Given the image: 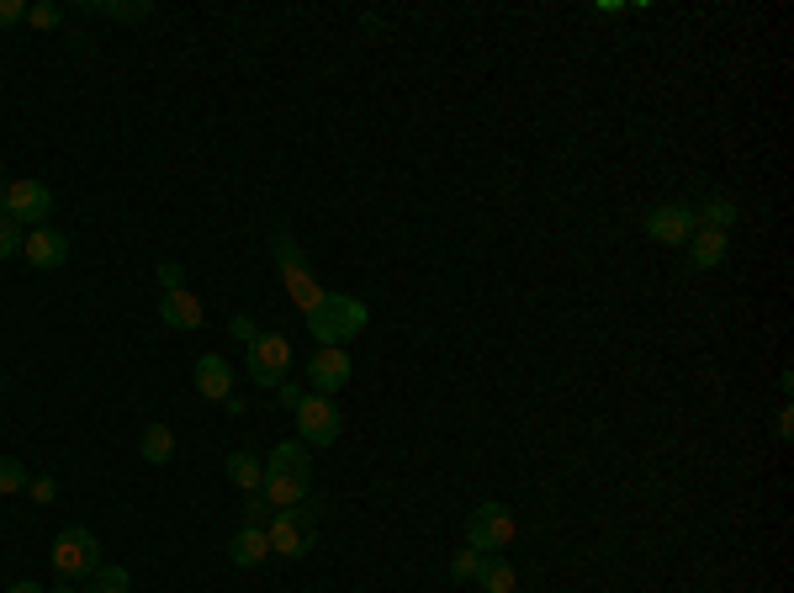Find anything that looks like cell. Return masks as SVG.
<instances>
[{
    "label": "cell",
    "mask_w": 794,
    "mask_h": 593,
    "mask_svg": "<svg viewBox=\"0 0 794 593\" xmlns=\"http://www.w3.org/2000/svg\"><path fill=\"white\" fill-rule=\"evenodd\" d=\"M96 17H112V22H148L154 6H148V0H96Z\"/></svg>",
    "instance_id": "22"
},
{
    "label": "cell",
    "mask_w": 794,
    "mask_h": 593,
    "mask_svg": "<svg viewBox=\"0 0 794 593\" xmlns=\"http://www.w3.org/2000/svg\"><path fill=\"white\" fill-rule=\"evenodd\" d=\"M291 413H297V440H302L308 451H318V446H334L339 429H344L339 403H334V398H318V392H308V398L291 408Z\"/></svg>",
    "instance_id": "8"
},
{
    "label": "cell",
    "mask_w": 794,
    "mask_h": 593,
    "mask_svg": "<svg viewBox=\"0 0 794 593\" xmlns=\"http://www.w3.org/2000/svg\"><path fill=\"white\" fill-rule=\"evenodd\" d=\"M694 213H699V228H721V234L736 223V217H742L731 196H710V202H704V207H694Z\"/></svg>",
    "instance_id": "21"
},
{
    "label": "cell",
    "mask_w": 794,
    "mask_h": 593,
    "mask_svg": "<svg viewBox=\"0 0 794 593\" xmlns=\"http://www.w3.org/2000/svg\"><path fill=\"white\" fill-rule=\"evenodd\" d=\"M49 562H53V572H59L64 583H74V577H85V572L101 568V541L85 530V524H70V530H59V535H53Z\"/></svg>",
    "instance_id": "3"
},
{
    "label": "cell",
    "mask_w": 794,
    "mask_h": 593,
    "mask_svg": "<svg viewBox=\"0 0 794 593\" xmlns=\"http://www.w3.org/2000/svg\"><path fill=\"white\" fill-rule=\"evenodd\" d=\"M0 593H6V589H0Z\"/></svg>",
    "instance_id": "37"
},
{
    "label": "cell",
    "mask_w": 794,
    "mask_h": 593,
    "mask_svg": "<svg viewBox=\"0 0 794 593\" xmlns=\"http://www.w3.org/2000/svg\"><path fill=\"white\" fill-rule=\"evenodd\" d=\"M154 276H159V286H165V292H181V286H186V270H181L175 260H159V270H154Z\"/></svg>",
    "instance_id": "29"
},
{
    "label": "cell",
    "mask_w": 794,
    "mask_h": 593,
    "mask_svg": "<svg viewBox=\"0 0 794 593\" xmlns=\"http://www.w3.org/2000/svg\"><path fill=\"white\" fill-rule=\"evenodd\" d=\"M265 535H270V556H287V562H302L313 551V499L302 509H287V514H270L265 520Z\"/></svg>",
    "instance_id": "7"
},
{
    "label": "cell",
    "mask_w": 794,
    "mask_h": 593,
    "mask_svg": "<svg viewBox=\"0 0 794 593\" xmlns=\"http://www.w3.org/2000/svg\"><path fill=\"white\" fill-rule=\"evenodd\" d=\"M477 583H482V593H514L519 589V572L508 568V556H482Z\"/></svg>",
    "instance_id": "19"
},
{
    "label": "cell",
    "mask_w": 794,
    "mask_h": 593,
    "mask_svg": "<svg viewBox=\"0 0 794 593\" xmlns=\"http://www.w3.org/2000/svg\"><path fill=\"white\" fill-rule=\"evenodd\" d=\"M27 22V0H0V27Z\"/></svg>",
    "instance_id": "31"
},
{
    "label": "cell",
    "mask_w": 794,
    "mask_h": 593,
    "mask_svg": "<svg viewBox=\"0 0 794 593\" xmlns=\"http://www.w3.org/2000/svg\"><path fill=\"white\" fill-rule=\"evenodd\" d=\"M260 499L270 503V514H287V509H302V503L313 499V482H297V477H281V472H265Z\"/></svg>",
    "instance_id": "14"
},
{
    "label": "cell",
    "mask_w": 794,
    "mask_h": 593,
    "mask_svg": "<svg viewBox=\"0 0 794 593\" xmlns=\"http://www.w3.org/2000/svg\"><path fill=\"white\" fill-rule=\"evenodd\" d=\"M27 482H32L27 461H17V456H0V493H22Z\"/></svg>",
    "instance_id": "24"
},
{
    "label": "cell",
    "mask_w": 794,
    "mask_h": 593,
    "mask_svg": "<svg viewBox=\"0 0 794 593\" xmlns=\"http://www.w3.org/2000/svg\"><path fill=\"white\" fill-rule=\"evenodd\" d=\"M22 228H17V223H11V217L0 213V260H17V255H22Z\"/></svg>",
    "instance_id": "27"
},
{
    "label": "cell",
    "mask_w": 794,
    "mask_h": 593,
    "mask_svg": "<svg viewBox=\"0 0 794 593\" xmlns=\"http://www.w3.org/2000/svg\"><path fill=\"white\" fill-rule=\"evenodd\" d=\"M276 398H281V408H297V403H302V398H308V392H302V387H297V381L287 377V381H281V387H276Z\"/></svg>",
    "instance_id": "32"
},
{
    "label": "cell",
    "mask_w": 794,
    "mask_h": 593,
    "mask_svg": "<svg viewBox=\"0 0 794 593\" xmlns=\"http://www.w3.org/2000/svg\"><path fill=\"white\" fill-rule=\"evenodd\" d=\"M773 434H778V440H790V434H794V408H790V403L778 408V419H773Z\"/></svg>",
    "instance_id": "33"
},
{
    "label": "cell",
    "mask_w": 794,
    "mask_h": 593,
    "mask_svg": "<svg viewBox=\"0 0 794 593\" xmlns=\"http://www.w3.org/2000/svg\"><path fill=\"white\" fill-rule=\"evenodd\" d=\"M138 451H144L148 467H169V456H175V429H169V425H148L144 440H138Z\"/></svg>",
    "instance_id": "20"
},
{
    "label": "cell",
    "mask_w": 794,
    "mask_h": 593,
    "mask_svg": "<svg viewBox=\"0 0 794 593\" xmlns=\"http://www.w3.org/2000/svg\"><path fill=\"white\" fill-rule=\"evenodd\" d=\"M477 572H482V551L477 546H461L456 556H451V577H456V583H477Z\"/></svg>",
    "instance_id": "25"
},
{
    "label": "cell",
    "mask_w": 794,
    "mask_h": 593,
    "mask_svg": "<svg viewBox=\"0 0 794 593\" xmlns=\"http://www.w3.org/2000/svg\"><path fill=\"white\" fill-rule=\"evenodd\" d=\"M127 589H133L127 568H117V562H101V568L91 572V589H85V593H127Z\"/></svg>",
    "instance_id": "23"
},
{
    "label": "cell",
    "mask_w": 794,
    "mask_h": 593,
    "mask_svg": "<svg viewBox=\"0 0 794 593\" xmlns=\"http://www.w3.org/2000/svg\"><path fill=\"white\" fill-rule=\"evenodd\" d=\"M6 593H49V589H43V583H32V577H22V583H11Z\"/></svg>",
    "instance_id": "35"
},
{
    "label": "cell",
    "mask_w": 794,
    "mask_h": 593,
    "mask_svg": "<svg viewBox=\"0 0 794 593\" xmlns=\"http://www.w3.org/2000/svg\"><path fill=\"white\" fill-rule=\"evenodd\" d=\"M22 260L32 265V270H64L70 238L59 234V228H32V234L22 238Z\"/></svg>",
    "instance_id": "11"
},
{
    "label": "cell",
    "mask_w": 794,
    "mask_h": 593,
    "mask_svg": "<svg viewBox=\"0 0 794 593\" xmlns=\"http://www.w3.org/2000/svg\"><path fill=\"white\" fill-rule=\"evenodd\" d=\"M514 535H519V524H514V509L498 499H487L472 509V520H466V546H477L482 556H498V551L514 546Z\"/></svg>",
    "instance_id": "2"
},
{
    "label": "cell",
    "mask_w": 794,
    "mask_h": 593,
    "mask_svg": "<svg viewBox=\"0 0 794 593\" xmlns=\"http://www.w3.org/2000/svg\"><path fill=\"white\" fill-rule=\"evenodd\" d=\"M276 265H281V282H287V297L297 303L302 313H313L318 308V297L329 292V286L318 282L313 270H308V260H302V249H297V238L281 228L276 234Z\"/></svg>",
    "instance_id": "4"
},
{
    "label": "cell",
    "mask_w": 794,
    "mask_h": 593,
    "mask_svg": "<svg viewBox=\"0 0 794 593\" xmlns=\"http://www.w3.org/2000/svg\"><path fill=\"white\" fill-rule=\"evenodd\" d=\"M49 593H80V589H74V583H59V589H49Z\"/></svg>",
    "instance_id": "36"
},
{
    "label": "cell",
    "mask_w": 794,
    "mask_h": 593,
    "mask_svg": "<svg viewBox=\"0 0 794 593\" xmlns=\"http://www.w3.org/2000/svg\"><path fill=\"white\" fill-rule=\"evenodd\" d=\"M694 228H699V213L689 207V202H662V207L641 213V234H647L651 244H668V249L689 244Z\"/></svg>",
    "instance_id": "9"
},
{
    "label": "cell",
    "mask_w": 794,
    "mask_h": 593,
    "mask_svg": "<svg viewBox=\"0 0 794 593\" xmlns=\"http://www.w3.org/2000/svg\"><path fill=\"white\" fill-rule=\"evenodd\" d=\"M244 366H249V381H255V387H270V392H276V387L291 377V339L276 329H260L249 339V360H244Z\"/></svg>",
    "instance_id": "5"
},
{
    "label": "cell",
    "mask_w": 794,
    "mask_h": 593,
    "mask_svg": "<svg viewBox=\"0 0 794 593\" xmlns=\"http://www.w3.org/2000/svg\"><path fill=\"white\" fill-rule=\"evenodd\" d=\"M725 255H731V234H721V228H694V238H689L694 270H715Z\"/></svg>",
    "instance_id": "17"
},
{
    "label": "cell",
    "mask_w": 794,
    "mask_h": 593,
    "mask_svg": "<svg viewBox=\"0 0 794 593\" xmlns=\"http://www.w3.org/2000/svg\"><path fill=\"white\" fill-rule=\"evenodd\" d=\"M27 493H32V503H53L59 499V482H53V477H32V482H27Z\"/></svg>",
    "instance_id": "30"
},
{
    "label": "cell",
    "mask_w": 794,
    "mask_h": 593,
    "mask_svg": "<svg viewBox=\"0 0 794 593\" xmlns=\"http://www.w3.org/2000/svg\"><path fill=\"white\" fill-rule=\"evenodd\" d=\"M223 467H228V482H234V488H244V493H260V482H265V461H260V456L234 451Z\"/></svg>",
    "instance_id": "18"
},
{
    "label": "cell",
    "mask_w": 794,
    "mask_h": 593,
    "mask_svg": "<svg viewBox=\"0 0 794 593\" xmlns=\"http://www.w3.org/2000/svg\"><path fill=\"white\" fill-rule=\"evenodd\" d=\"M265 472H281V477H297V482H313V451L302 446V440H281L270 461H265Z\"/></svg>",
    "instance_id": "16"
},
{
    "label": "cell",
    "mask_w": 794,
    "mask_h": 593,
    "mask_svg": "<svg viewBox=\"0 0 794 593\" xmlns=\"http://www.w3.org/2000/svg\"><path fill=\"white\" fill-rule=\"evenodd\" d=\"M192 377H196V392H202L207 403H228V398H234V371H228V360L213 356V350H207V356H196Z\"/></svg>",
    "instance_id": "13"
},
{
    "label": "cell",
    "mask_w": 794,
    "mask_h": 593,
    "mask_svg": "<svg viewBox=\"0 0 794 593\" xmlns=\"http://www.w3.org/2000/svg\"><path fill=\"white\" fill-rule=\"evenodd\" d=\"M0 213L11 217L17 228H49V213H53V191L43 181H6L0 186Z\"/></svg>",
    "instance_id": "6"
},
{
    "label": "cell",
    "mask_w": 794,
    "mask_h": 593,
    "mask_svg": "<svg viewBox=\"0 0 794 593\" xmlns=\"http://www.w3.org/2000/svg\"><path fill=\"white\" fill-rule=\"evenodd\" d=\"M228 562L244 568V572L270 562V535H265V524H239V535L228 541Z\"/></svg>",
    "instance_id": "15"
},
{
    "label": "cell",
    "mask_w": 794,
    "mask_h": 593,
    "mask_svg": "<svg viewBox=\"0 0 794 593\" xmlns=\"http://www.w3.org/2000/svg\"><path fill=\"white\" fill-rule=\"evenodd\" d=\"M159 324L175 329V334H196L202 324H207V308H202V297H196V292L181 286V292H165V297H159Z\"/></svg>",
    "instance_id": "12"
},
{
    "label": "cell",
    "mask_w": 794,
    "mask_h": 593,
    "mask_svg": "<svg viewBox=\"0 0 794 593\" xmlns=\"http://www.w3.org/2000/svg\"><path fill=\"white\" fill-rule=\"evenodd\" d=\"M234 334H239L244 345H249V339H255V334H260V329H255V324H249V318H244V313H234Z\"/></svg>",
    "instance_id": "34"
},
{
    "label": "cell",
    "mask_w": 794,
    "mask_h": 593,
    "mask_svg": "<svg viewBox=\"0 0 794 593\" xmlns=\"http://www.w3.org/2000/svg\"><path fill=\"white\" fill-rule=\"evenodd\" d=\"M350 356L339 350V345H318L313 350V360H308V381H313V392L318 398H339L344 392V381H350Z\"/></svg>",
    "instance_id": "10"
},
{
    "label": "cell",
    "mask_w": 794,
    "mask_h": 593,
    "mask_svg": "<svg viewBox=\"0 0 794 593\" xmlns=\"http://www.w3.org/2000/svg\"><path fill=\"white\" fill-rule=\"evenodd\" d=\"M302 318H308V334H313L318 345H339V350H344V339H355V334L371 324V308H365L361 297L323 292V297H318V308L302 313Z\"/></svg>",
    "instance_id": "1"
},
{
    "label": "cell",
    "mask_w": 794,
    "mask_h": 593,
    "mask_svg": "<svg viewBox=\"0 0 794 593\" xmlns=\"http://www.w3.org/2000/svg\"><path fill=\"white\" fill-rule=\"evenodd\" d=\"M27 22L38 27V32H49V27L64 22V6H53V0H38V6H27Z\"/></svg>",
    "instance_id": "26"
},
{
    "label": "cell",
    "mask_w": 794,
    "mask_h": 593,
    "mask_svg": "<svg viewBox=\"0 0 794 593\" xmlns=\"http://www.w3.org/2000/svg\"><path fill=\"white\" fill-rule=\"evenodd\" d=\"M270 520V503L260 493H244V524H265Z\"/></svg>",
    "instance_id": "28"
}]
</instances>
